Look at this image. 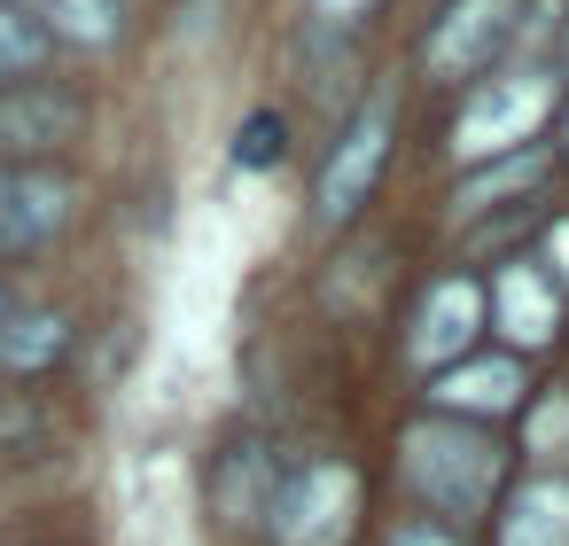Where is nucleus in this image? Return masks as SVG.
Returning a JSON list of instances; mask_svg holds the SVG:
<instances>
[{
	"mask_svg": "<svg viewBox=\"0 0 569 546\" xmlns=\"http://www.w3.org/2000/svg\"><path fill=\"white\" fill-rule=\"evenodd\" d=\"M546 149L530 141V149H515V157H499V165H483L476 180H460V196H452V211L460 219H476V211H499V203H515V196H530L538 180H546Z\"/></svg>",
	"mask_w": 569,
	"mask_h": 546,
	"instance_id": "14",
	"label": "nucleus"
},
{
	"mask_svg": "<svg viewBox=\"0 0 569 546\" xmlns=\"http://www.w3.org/2000/svg\"><path fill=\"white\" fill-rule=\"evenodd\" d=\"M273 499H281L273 453H266V445H234V453L219 460V515H227V523H258V515H273Z\"/></svg>",
	"mask_w": 569,
	"mask_h": 546,
	"instance_id": "13",
	"label": "nucleus"
},
{
	"mask_svg": "<svg viewBox=\"0 0 569 546\" xmlns=\"http://www.w3.org/2000/svg\"><path fill=\"white\" fill-rule=\"evenodd\" d=\"M266 523H273V546H351V530H359V468H343V460L297 468Z\"/></svg>",
	"mask_w": 569,
	"mask_h": 546,
	"instance_id": "3",
	"label": "nucleus"
},
{
	"mask_svg": "<svg viewBox=\"0 0 569 546\" xmlns=\"http://www.w3.org/2000/svg\"><path fill=\"white\" fill-rule=\"evenodd\" d=\"M499 546H569V476L561 468H538L507 492Z\"/></svg>",
	"mask_w": 569,
	"mask_h": 546,
	"instance_id": "11",
	"label": "nucleus"
},
{
	"mask_svg": "<svg viewBox=\"0 0 569 546\" xmlns=\"http://www.w3.org/2000/svg\"><path fill=\"white\" fill-rule=\"evenodd\" d=\"M312 9H320L328 24H359V17L375 9V0H312Z\"/></svg>",
	"mask_w": 569,
	"mask_h": 546,
	"instance_id": "21",
	"label": "nucleus"
},
{
	"mask_svg": "<svg viewBox=\"0 0 569 546\" xmlns=\"http://www.w3.org/2000/svg\"><path fill=\"white\" fill-rule=\"evenodd\" d=\"M71 203H79V188L63 172H48V165H0V258L40 250L48 235H63Z\"/></svg>",
	"mask_w": 569,
	"mask_h": 546,
	"instance_id": "7",
	"label": "nucleus"
},
{
	"mask_svg": "<svg viewBox=\"0 0 569 546\" xmlns=\"http://www.w3.org/2000/svg\"><path fill=\"white\" fill-rule=\"evenodd\" d=\"M0 320H9V297H0Z\"/></svg>",
	"mask_w": 569,
	"mask_h": 546,
	"instance_id": "22",
	"label": "nucleus"
},
{
	"mask_svg": "<svg viewBox=\"0 0 569 546\" xmlns=\"http://www.w3.org/2000/svg\"><path fill=\"white\" fill-rule=\"evenodd\" d=\"M71 320L63 312H9L0 320V375H40L48 359H63Z\"/></svg>",
	"mask_w": 569,
	"mask_h": 546,
	"instance_id": "15",
	"label": "nucleus"
},
{
	"mask_svg": "<svg viewBox=\"0 0 569 546\" xmlns=\"http://www.w3.org/2000/svg\"><path fill=\"white\" fill-rule=\"evenodd\" d=\"M24 9L48 40H71V48H110L126 32V0H9Z\"/></svg>",
	"mask_w": 569,
	"mask_h": 546,
	"instance_id": "12",
	"label": "nucleus"
},
{
	"mask_svg": "<svg viewBox=\"0 0 569 546\" xmlns=\"http://www.w3.org/2000/svg\"><path fill=\"white\" fill-rule=\"evenodd\" d=\"M522 390H530V375H522L515 351H483V359L468 351L460 367H445V375L429 383V406L452 414V421H483V414H515Z\"/></svg>",
	"mask_w": 569,
	"mask_h": 546,
	"instance_id": "10",
	"label": "nucleus"
},
{
	"mask_svg": "<svg viewBox=\"0 0 569 546\" xmlns=\"http://www.w3.org/2000/svg\"><path fill=\"white\" fill-rule=\"evenodd\" d=\"M491 328V312H483V289L468 281V274H445V281H429L421 289V305H413V328H406V359L437 383L445 367H460L468 351H476V336Z\"/></svg>",
	"mask_w": 569,
	"mask_h": 546,
	"instance_id": "4",
	"label": "nucleus"
},
{
	"mask_svg": "<svg viewBox=\"0 0 569 546\" xmlns=\"http://www.w3.org/2000/svg\"><path fill=\"white\" fill-rule=\"evenodd\" d=\"M390 546H460V538H452L445 523H406V530H398Z\"/></svg>",
	"mask_w": 569,
	"mask_h": 546,
	"instance_id": "20",
	"label": "nucleus"
},
{
	"mask_svg": "<svg viewBox=\"0 0 569 546\" xmlns=\"http://www.w3.org/2000/svg\"><path fill=\"white\" fill-rule=\"evenodd\" d=\"M522 453L530 460H569V390H538V406L522 414Z\"/></svg>",
	"mask_w": 569,
	"mask_h": 546,
	"instance_id": "16",
	"label": "nucleus"
},
{
	"mask_svg": "<svg viewBox=\"0 0 569 546\" xmlns=\"http://www.w3.org/2000/svg\"><path fill=\"white\" fill-rule=\"evenodd\" d=\"M281 157V118H250L234 141V165H273Z\"/></svg>",
	"mask_w": 569,
	"mask_h": 546,
	"instance_id": "18",
	"label": "nucleus"
},
{
	"mask_svg": "<svg viewBox=\"0 0 569 546\" xmlns=\"http://www.w3.org/2000/svg\"><path fill=\"white\" fill-rule=\"evenodd\" d=\"M483 312H491V328L507 336V351L522 359V351H546L553 336H561V289H553V274L530 258H515V266H499V281L483 289Z\"/></svg>",
	"mask_w": 569,
	"mask_h": 546,
	"instance_id": "9",
	"label": "nucleus"
},
{
	"mask_svg": "<svg viewBox=\"0 0 569 546\" xmlns=\"http://www.w3.org/2000/svg\"><path fill=\"white\" fill-rule=\"evenodd\" d=\"M515 17H522V0H452V9L429 24V40H421L429 79H476L515 40Z\"/></svg>",
	"mask_w": 569,
	"mask_h": 546,
	"instance_id": "6",
	"label": "nucleus"
},
{
	"mask_svg": "<svg viewBox=\"0 0 569 546\" xmlns=\"http://www.w3.org/2000/svg\"><path fill=\"white\" fill-rule=\"evenodd\" d=\"M87 133V102L63 87H9L0 95V157L9 165H40L56 149H71Z\"/></svg>",
	"mask_w": 569,
	"mask_h": 546,
	"instance_id": "8",
	"label": "nucleus"
},
{
	"mask_svg": "<svg viewBox=\"0 0 569 546\" xmlns=\"http://www.w3.org/2000/svg\"><path fill=\"white\" fill-rule=\"evenodd\" d=\"M538 266H546V274H553V289L569 297V219H553V227H546V258H538Z\"/></svg>",
	"mask_w": 569,
	"mask_h": 546,
	"instance_id": "19",
	"label": "nucleus"
},
{
	"mask_svg": "<svg viewBox=\"0 0 569 546\" xmlns=\"http://www.w3.org/2000/svg\"><path fill=\"white\" fill-rule=\"evenodd\" d=\"M546 118H553V79H546V71H499V79H483V87L460 102V118H452V157H460V165H499V157L530 149Z\"/></svg>",
	"mask_w": 569,
	"mask_h": 546,
	"instance_id": "2",
	"label": "nucleus"
},
{
	"mask_svg": "<svg viewBox=\"0 0 569 546\" xmlns=\"http://www.w3.org/2000/svg\"><path fill=\"white\" fill-rule=\"evenodd\" d=\"M48 32L24 17V9H9V0H0V79H17V71H40L48 63Z\"/></svg>",
	"mask_w": 569,
	"mask_h": 546,
	"instance_id": "17",
	"label": "nucleus"
},
{
	"mask_svg": "<svg viewBox=\"0 0 569 546\" xmlns=\"http://www.w3.org/2000/svg\"><path fill=\"white\" fill-rule=\"evenodd\" d=\"M390 102H367L351 126H343V141L328 149V165H320V196H312V211H320V227H343V219H359V203L375 196V180H382V165H390Z\"/></svg>",
	"mask_w": 569,
	"mask_h": 546,
	"instance_id": "5",
	"label": "nucleus"
},
{
	"mask_svg": "<svg viewBox=\"0 0 569 546\" xmlns=\"http://www.w3.org/2000/svg\"><path fill=\"white\" fill-rule=\"evenodd\" d=\"M398 468L413 484V499H429L437 515L468 523L499 499V476H507V445L483 437L476 421H452V414H421L406 421L398 437Z\"/></svg>",
	"mask_w": 569,
	"mask_h": 546,
	"instance_id": "1",
	"label": "nucleus"
}]
</instances>
